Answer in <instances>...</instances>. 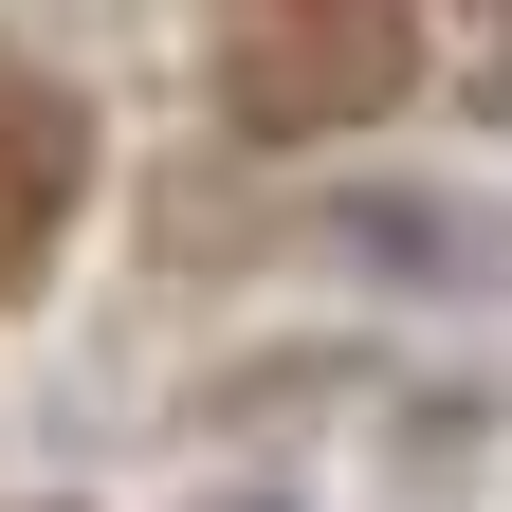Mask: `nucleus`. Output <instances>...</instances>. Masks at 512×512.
<instances>
[{
    "mask_svg": "<svg viewBox=\"0 0 512 512\" xmlns=\"http://www.w3.org/2000/svg\"><path fill=\"white\" fill-rule=\"evenodd\" d=\"M403 92H421L403 0H238V37H220V110L256 128V147H330V128H384Z\"/></svg>",
    "mask_w": 512,
    "mask_h": 512,
    "instance_id": "1",
    "label": "nucleus"
},
{
    "mask_svg": "<svg viewBox=\"0 0 512 512\" xmlns=\"http://www.w3.org/2000/svg\"><path fill=\"white\" fill-rule=\"evenodd\" d=\"M74 183H92V110L37 92V74H0V293L74 238Z\"/></svg>",
    "mask_w": 512,
    "mask_h": 512,
    "instance_id": "2",
    "label": "nucleus"
}]
</instances>
